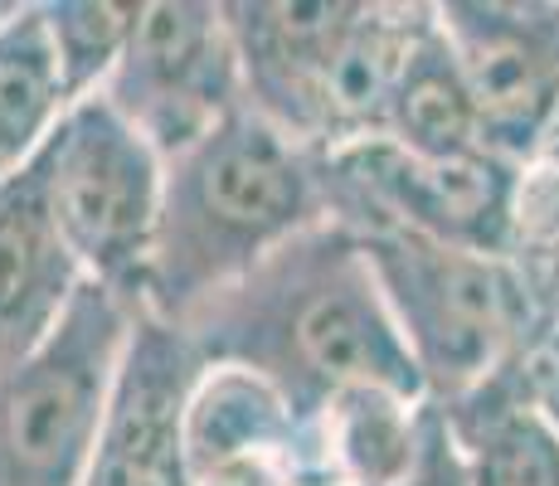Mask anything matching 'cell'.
<instances>
[{
    "mask_svg": "<svg viewBox=\"0 0 559 486\" xmlns=\"http://www.w3.org/2000/svg\"><path fill=\"white\" fill-rule=\"evenodd\" d=\"M204 365H239L302 418L346 389L428 399L360 239L336 220L277 248L243 283L180 321Z\"/></svg>",
    "mask_w": 559,
    "mask_h": 486,
    "instance_id": "1",
    "label": "cell"
},
{
    "mask_svg": "<svg viewBox=\"0 0 559 486\" xmlns=\"http://www.w3.org/2000/svg\"><path fill=\"white\" fill-rule=\"evenodd\" d=\"M321 161L249 103L166 161V200L146 283V317L170 327L229 292L258 263L326 224Z\"/></svg>",
    "mask_w": 559,
    "mask_h": 486,
    "instance_id": "2",
    "label": "cell"
},
{
    "mask_svg": "<svg viewBox=\"0 0 559 486\" xmlns=\"http://www.w3.org/2000/svg\"><path fill=\"white\" fill-rule=\"evenodd\" d=\"M356 239L424 375L428 404L457 408L507 370L545 301L511 253H477L400 229Z\"/></svg>",
    "mask_w": 559,
    "mask_h": 486,
    "instance_id": "3",
    "label": "cell"
},
{
    "mask_svg": "<svg viewBox=\"0 0 559 486\" xmlns=\"http://www.w3.org/2000/svg\"><path fill=\"white\" fill-rule=\"evenodd\" d=\"M35 170L83 277L142 311L166 200L160 151L98 93L63 112Z\"/></svg>",
    "mask_w": 559,
    "mask_h": 486,
    "instance_id": "4",
    "label": "cell"
},
{
    "mask_svg": "<svg viewBox=\"0 0 559 486\" xmlns=\"http://www.w3.org/2000/svg\"><path fill=\"white\" fill-rule=\"evenodd\" d=\"M136 317L88 283L59 331L0 384V486H83Z\"/></svg>",
    "mask_w": 559,
    "mask_h": 486,
    "instance_id": "5",
    "label": "cell"
},
{
    "mask_svg": "<svg viewBox=\"0 0 559 486\" xmlns=\"http://www.w3.org/2000/svg\"><path fill=\"white\" fill-rule=\"evenodd\" d=\"M317 161L326 214L341 229H400L477 253H515L521 166L497 151L414 156L384 137H370Z\"/></svg>",
    "mask_w": 559,
    "mask_h": 486,
    "instance_id": "6",
    "label": "cell"
},
{
    "mask_svg": "<svg viewBox=\"0 0 559 486\" xmlns=\"http://www.w3.org/2000/svg\"><path fill=\"white\" fill-rule=\"evenodd\" d=\"M103 97L160 151V161H176L200 137H210L224 117L249 103L224 5L146 0Z\"/></svg>",
    "mask_w": 559,
    "mask_h": 486,
    "instance_id": "7",
    "label": "cell"
},
{
    "mask_svg": "<svg viewBox=\"0 0 559 486\" xmlns=\"http://www.w3.org/2000/svg\"><path fill=\"white\" fill-rule=\"evenodd\" d=\"M481 132L497 156L525 170L540 127L559 103V5L545 0H448L438 5Z\"/></svg>",
    "mask_w": 559,
    "mask_h": 486,
    "instance_id": "8",
    "label": "cell"
},
{
    "mask_svg": "<svg viewBox=\"0 0 559 486\" xmlns=\"http://www.w3.org/2000/svg\"><path fill=\"white\" fill-rule=\"evenodd\" d=\"M200 375L204 360L186 331L142 311L83 486H190L186 408Z\"/></svg>",
    "mask_w": 559,
    "mask_h": 486,
    "instance_id": "9",
    "label": "cell"
},
{
    "mask_svg": "<svg viewBox=\"0 0 559 486\" xmlns=\"http://www.w3.org/2000/svg\"><path fill=\"white\" fill-rule=\"evenodd\" d=\"M190 486H307V418L239 365H204L186 408Z\"/></svg>",
    "mask_w": 559,
    "mask_h": 486,
    "instance_id": "10",
    "label": "cell"
},
{
    "mask_svg": "<svg viewBox=\"0 0 559 486\" xmlns=\"http://www.w3.org/2000/svg\"><path fill=\"white\" fill-rule=\"evenodd\" d=\"M365 0H224L243 97L258 117L311 151L326 73ZM317 156V151H311Z\"/></svg>",
    "mask_w": 559,
    "mask_h": 486,
    "instance_id": "11",
    "label": "cell"
},
{
    "mask_svg": "<svg viewBox=\"0 0 559 486\" xmlns=\"http://www.w3.org/2000/svg\"><path fill=\"white\" fill-rule=\"evenodd\" d=\"M88 287L29 161L0 186V384L45 345Z\"/></svg>",
    "mask_w": 559,
    "mask_h": 486,
    "instance_id": "12",
    "label": "cell"
},
{
    "mask_svg": "<svg viewBox=\"0 0 559 486\" xmlns=\"http://www.w3.org/2000/svg\"><path fill=\"white\" fill-rule=\"evenodd\" d=\"M428 399L346 389L307 418L311 467L331 486H404L428 434Z\"/></svg>",
    "mask_w": 559,
    "mask_h": 486,
    "instance_id": "13",
    "label": "cell"
},
{
    "mask_svg": "<svg viewBox=\"0 0 559 486\" xmlns=\"http://www.w3.org/2000/svg\"><path fill=\"white\" fill-rule=\"evenodd\" d=\"M380 137L414 151V156H477V151H491L487 132H481L477 97L467 88V73H462L453 39L438 20V5L424 35H418L414 54H408L400 83H394L390 117H384Z\"/></svg>",
    "mask_w": 559,
    "mask_h": 486,
    "instance_id": "14",
    "label": "cell"
},
{
    "mask_svg": "<svg viewBox=\"0 0 559 486\" xmlns=\"http://www.w3.org/2000/svg\"><path fill=\"white\" fill-rule=\"evenodd\" d=\"M69 112L45 5H10L0 20V186L29 166Z\"/></svg>",
    "mask_w": 559,
    "mask_h": 486,
    "instance_id": "15",
    "label": "cell"
},
{
    "mask_svg": "<svg viewBox=\"0 0 559 486\" xmlns=\"http://www.w3.org/2000/svg\"><path fill=\"white\" fill-rule=\"evenodd\" d=\"M462 442L472 486H559V434L501 389L443 408Z\"/></svg>",
    "mask_w": 559,
    "mask_h": 486,
    "instance_id": "16",
    "label": "cell"
},
{
    "mask_svg": "<svg viewBox=\"0 0 559 486\" xmlns=\"http://www.w3.org/2000/svg\"><path fill=\"white\" fill-rule=\"evenodd\" d=\"M69 107L98 97L136 35L146 0H39Z\"/></svg>",
    "mask_w": 559,
    "mask_h": 486,
    "instance_id": "17",
    "label": "cell"
},
{
    "mask_svg": "<svg viewBox=\"0 0 559 486\" xmlns=\"http://www.w3.org/2000/svg\"><path fill=\"white\" fill-rule=\"evenodd\" d=\"M491 389H501L507 399L531 408L535 418H545L559 434V297L540 301L521 351H515L507 370L491 380Z\"/></svg>",
    "mask_w": 559,
    "mask_h": 486,
    "instance_id": "18",
    "label": "cell"
},
{
    "mask_svg": "<svg viewBox=\"0 0 559 486\" xmlns=\"http://www.w3.org/2000/svg\"><path fill=\"white\" fill-rule=\"evenodd\" d=\"M525 166H559V103L550 107V117H545L540 142H535V151H531V161H525Z\"/></svg>",
    "mask_w": 559,
    "mask_h": 486,
    "instance_id": "19",
    "label": "cell"
},
{
    "mask_svg": "<svg viewBox=\"0 0 559 486\" xmlns=\"http://www.w3.org/2000/svg\"><path fill=\"white\" fill-rule=\"evenodd\" d=\"M540 297H559V268H555L550 277H545V283H540Z\"/></svg>",
    "mask_w": 559,
    "mask_h": 486,
    "instance_id": "20",
    "label": "cell"
},
{
    "mask_svg": "<svg viewBox=\"0 0 559 486\" xmlns=\"http://www.w3.org/2000/svg\"><path fill=\"white\" fill-rule=\"evenodd\" d=\"M10 5H15V0H0V20H5V15H10Z\"/></svg>",
    "mask_w": 559,
    "mask_h": 486,
    "instance_id": "21",
    "label": "cell"
},
{
    "mask_svg": "<svg viewBox=\"0 0 559 486\" xmlns=\"http://www.w3.org/2000/svg\"><path fill=\"white\" fill-rule=\"evenodd\" d=\"M307 486H331V482H321V477H311V482H307Z\"/></svg>",
    "mask_w": 559,
    "mask_h": 486,
    "instance_id": "22",
    "label": "cell"
}]
</instances>
